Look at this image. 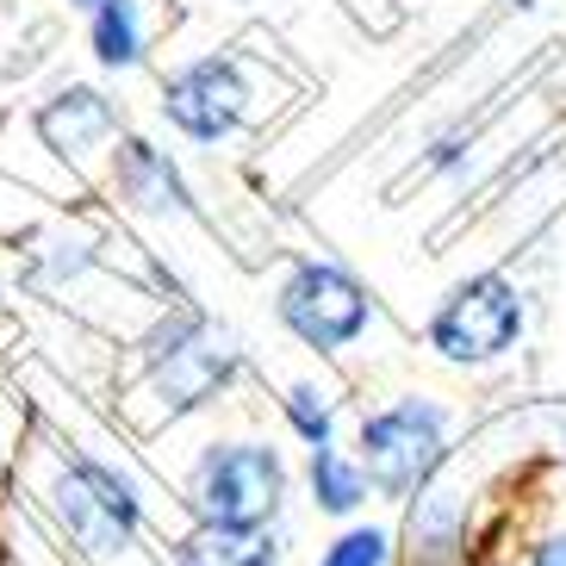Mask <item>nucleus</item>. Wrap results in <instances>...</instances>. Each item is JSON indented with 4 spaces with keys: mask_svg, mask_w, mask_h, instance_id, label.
I'll return each instance as SVG.
<instances>
[{
    "mask_svg": "<svg viewBox=\"0 0 566 566\" xmlns=\"http://www.w3.org/2000/svg\"><path fill=\"white\" fill-rule=\"evenodd\" d=\"M523 336V293L504 274H467L430 312V349L454 367H485L516 349Z\"/></svg>",
    "mask_w": 566,
    "mask_h": 566,
    "instance_id": "nucleus-6",
    "label": "nucleus"
},
{
    "mask_svg": "<svg viewBox=\"0 0 566 566\" xmlns=\"http://www.w3.org/2000/svg\"><path fill=\"white\" fill-rule=\"evenodd\" d=\"M560 442H566V430H560Z\"/></svg>",
    "mask_w": 566,
    "mask_h": 566,
    "instance_id": "nucleus-18",
    "label": "nucleus"
},
{
    "mask_svg": "<svg viewBox=\"0 0 566 566\" xmlns=\"http://www.w3.org/2000/svg\"><path fill=\"white\" fill-rule=\"evenodd\" d=\"M113 193L125 206H137V212H150V218L187 212L181 168L168 163V150L144 144V137H118V150H113Z\"/></svg>",
    "mask_w": 566,
    "mask_h": 566,
    "instance_id": "nucleus-9",
    "label": "nucleus"
},
{
    "mask_svg": "<svg viewBox=\"0 0 566 566\" xmlns=\"http://www.w3.org/2000/svg\"><path fill=\"white\" fill-rule=\"evenodd\" d=\"M386 560H392V535L355 523V530H343L331 548H324V560H317V566H386Z\"/></svg>",
    "mask_w": 566,
    "mask_h": 566,
    "instance_id": "nucleus-14",
    "label": "nucleus"
},
{
    "mask_svg": "<svg viewBox=\"0 0 566 566\" xmlns=\"http://www.w3.org/2000/svg\"><path fill=\"white\" fill-rule=\"evenodd\" d=\"M442 449H449V411L436 399H399L361 423L355 467L367 473V492L405 499L442 467Z\"/></svg>",
    "mask_w": 566,
    "mask_h": 566,
    "instance_id": "nucleus-4",
    "label": "nucleus"
},
{
    "mask_svg": "<svg viewBox=\"0 0 566 566\" xmlns=\"http://www.w3.org/2000/svg\"><path fill=\"white\" fill-rule=\"evenodd\" d=\"M69 7H87V13H94V7H101V0H69Z\"/></svg>",
    "mask_w": 566,
    "mask_h": 566,
    "instance_id": "nucleus-16",
    "label": "nucleus"
},
{
    "mask_svg": "<svg viewBox=\"0 0 566 566\" xmlns=\"http://www.w3.org/2000/svg\"><path fill=\"white\" fill-rule=\"evenodd\" d=\"M250 106H255V87H250V69L237 56H193L181 63L175 75L163 82V118L168 132H181L187 144H224L250 125Z\"/></svg>",
    "mask_w": 566,
    "mask_h": 566,
    "instance_id": "nucleus-7",
    "label": "nucleus"
},
{
    "mask_svg": "<svg viewBox=\"0 0 566 566\" xmlns=\"http://www.w3.org/2000/svg\"><path fill=\"white\" fill-rule=\"evenodd\" d=\"M286 504V461L268 442H212L187 473V511L206 530H268Z\"/></svg>",
    "mask_w": 566,
    "mask_h": 566,
    "instance_id": "nucleus-1",
    "label": "nucleus"
},
{
    "mask_svg": "<svg viewBox=\"0 0 566 566\" xmlns=\"http://www.w3.org/2000/svg\"><path fill=\"white\" fill-rule=\"evenodd\" d=\"M274 317L300 336L305 349L336 355L374 324V300H367V286L355 281L349 268L305 255V262H293L281 274V286H274Z\"/></svg>",
    "mask_w": 566,
    "mask_h": 566,
    "instance_id": "nucleus-5",
    "label": "nucleus"
},
{
    "mask_svg": "<svg viewBox=\"0 0 566 566\" xmlns=\"http://www.w3.org/2000/svg\"><path fill=\"white\" fill-rule=\"evenodd\" d=\"M286 423H293V436H300L305 449H331V436H336V399L300 380L293 392H286Z\"/></svg>",
    "mask_w": 566,
    "mask_h": 566,
    "instance_id": "nucleus-13",
    "label": "nucleus"
},
{
    "mask_svg": "<svg viewBox=\"0 0 566 566\" xmlns=\"http://www.w3.org/2000/svg\"><path fill=\"white\" fill-rule=\"evenodd\" d=\"M530 566H566V535H548L530 548Z\"/></svg>",
    "mask_w": 566,
    "mask_h": 566,
    "instance_id": "nucleus-15",
    "label": "nucleus"
},
{
    "mask_svg": "<svg viewBox=\"0 0 566 566\" xmlns=\"http://www.w3.org/2000/svg\"><path fill=\"white\" fill-rule=\"evenodd\" d=\"M312 499L317 511H331V516H349L367 504V473L355 467V454H343L331 442V449H312Z\"/></svg>",
    "mask_w": 566,
    "mask_h": 566,
    "instance_id": "nucleus-12",
    "label": "nucleus"
},
{
    "mask_svg": "<svg viewBox=\"0 0 566 566\" xmlns=\"http://www.w3.org/2000/svg\"><path fill=\"white\" fill-rule=\"evenodd\" d=\"M51 516L94 566H113L137 548V492L113 467L69 454L51 473Z\"/></svg>",
    "mask_w": 566,
    "mask_h": 566,
    "instance_id": "nucleus-3",
    "label": "nucleus"
},
{
    "mask_svg": "<svg viewBox=\"0 0 566 566\" xmlns=\"http://www.w3.org/2000/svg\"><path fill=\"white\" fill-rule=\"evenodd\" d=\"M511 7H535V0H511Z\"/></svg>",
    "mask_w": 566,
    "mask_h": 566,
    "instance_id": "nucleus-17",
    "label": "nucleus"
},
{
    "mask_svg": "<svg viewBox=\"0 0 566 566\" xmlns=\"http://www.w3.org/2000/svg\"><path fill=\"white\" fill-rule=\"evenodd\" d=\"M231 374H237L231 336L200 312H175L144 336V380H150L156 417H168V423L212 405L231 386Z\"/></svg>",
    "mask_w": 566,
    "mask_h": 566,
    "instance_id": "nucleus-2",
    "label": "nucleus"
},
{
    "mask_svg": "<svg viewBox=\"0 0 566 566\" xmlns=\"http://www.w3.org/2000/svg\"><path fill=\"white\" fill-rule=\"evenodd\" d=\"M32 132H38V144L51 156H63L69 168H87L118 137V101L106 87L69 82L32 113Z\"/></svg>",
    "mask_w": 566,
    "mask_h": 566,
    "instance_id": "nucleus-8",
    "label": "nucleus"
},
{
    "mask_svg": "<svg viewBox=\"0 0 566 566\" xmlns=\"http://www.w3.org/2000/svg\"><path fill=\"white\" fill-rule=\"evenodd\" d=\"M286 560V535L268 523V530H193L175 548L168 566H281Z\"/></svg>",
    "mask_w": 566,
    "mask_h": 566,
    "instance_id": "nucleus-10",
    "label": "nucleus"
},
{
    "mask_svg": "<svg viewBox=\"0 0 566 566\" xmlns=\"http://www.w3.org/2000/svg\"><path fill=\"white\" fill-rule=\"evenodd\" d=\"M87 44L101 56V69H137L144 63V13L137 0H101L87 13Z\"/></svg>",
    "mask_w": 566,
    "mask_h": 566,
    "instance_id": "nucleus-11",
    "label": "nucleus"
}]
</instances>
